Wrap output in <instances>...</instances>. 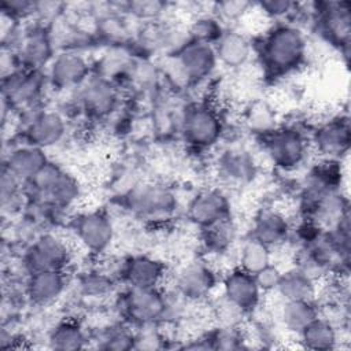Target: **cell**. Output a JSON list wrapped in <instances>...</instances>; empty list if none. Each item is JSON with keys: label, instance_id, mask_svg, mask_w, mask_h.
Listing matches in <instances>:
<instances>
[{"label": "cell", "instance_id": "cell-1", "mask_svg": "<svg viewBox=\"0 0 351 351\" xmlns=\"http://www.w3.org/2000/svg\"><path fill=\"white\" fill-rule=\"evenodd\" d=\"M262 64L273 75L296 70L306 58V37L291 23H278L263 37L261 45Z\"/></svg>", "mask_w": 351, "mask_h": 351}, {"label": "cell", "instance_id": "cell-2", "mask_svg": "<svg viewBox=\"0 0 351 351\" xmlns=\"http://www.w3.org/2000/svg\"><path fill=\"white\" fill-rule=\"evenodd\" d=\"M265 149L277 167L292 170L303 163L307 154V141L293 128L277 129L265 133Z\"/></svg>", "mask_w": 351, "mask_h": 351}, {"label": "cell", "instance_id": "cell-3", "mask_svg": "<svg viewBox=\"0 0 351 351\" xmlns=\"http://www.w3.org/2000/svg\"><path fill=\"white\" fill-rule=\"evenodd\" d=\"M122 311L141 325L154 324L167 310L166 298L158 288H132L122 298Z\"/></svg>", "mask_w": 351, "mask_h": 351}, {"label": "cell", "instance_id": "cell-4", "mask_svg": "<svg viewBox=\"0 0 351 351\" xmlns=\"http://www.w3.org/2000/svg\"><path fill=\"white\" fill-rule=\"evenodd\" d=\"M70 259L67 244L53 234L40 236L26 251L25 265L30 273L63 270Z\"/></svg>", "mask_w": 351, "mask_h": 351}, {"label": "cell", "instance_id": "cell-5", "mask_svg": "<svg viewBox=\"0 0 351 351\" xmlns=\"http://www.w3.org/2000/svg\"><path fill=\"white\" fill-rule=\"evenodd\" d=\"M182 130L185 140L196 147L214 144L222 130L217 112L207 106H193L185 112Z\"/></svg>", "mask_w": 351, "mask_h": 351}, {"label": "cell", "instance_id": "cell-6", "mask_svg": "<svg viewBox=\"0 0 351 351\" xmlns=\"http://www.w3.org/2000/svg\"><path fill=\"white\" fill-rule=\"evenodd\" d=\"M215 56L210 44L192 40L181 48L174 59L178 77L184 81L206 77L215 66Z\"/></svg>", "mask_w": 351, "mask_h": 351}, {"label": "cell", "instance_id": "cell-7", "mask_svg": "<svg viewBox=\"0 0 351 351\" xmlns=\"http://www.w3.org/2000/svg\"><path fill=\"white\" fill-rule=\"evenodd\" d=\"M261 293L262 291L255 276L241 267L229 271L223 278V296L244 313H250L256 308L261 300Z\"/></svg>", "mask_w": 351, "mask_h": 351}, {"label": "cell", "instance_id": "cell-8", "mask_svg": "<svg viewBox=\"0 0 351 351\" xmlns=\"http://www.w3.org/2000/svg\"><path fill=\"white\" fill-rule=\"evenodd\" d=\"M111 221L101 213H88L77 218L75 234L78 240L90 251L100 252L108 247L112 240Z\"/></svg>", "mask_w": 351, "mask_h": 351}, {"label": "cell", "instance_id": "cell-9", "mask_svg": "<svg viewBox=\"0 0 351 351\" xmlns=\"http://www.w3.org/2000/svg\"><path fill=\"white\" fill-rule=\"evenodd\" d=\"M215 274L210 266L202 262L185 265L176 276V288L186 299L204 298L214 288Z\"/></svg>", "mask_w": 351, "mask_h": 351}, {"label": "cell", "instance_id": "cell-10", "mask_svg": "<svg viewBox=\"0 0 351 351\" xmlns=\"http://www.w3.org/2000/svg\"><path fill=\"white\" fill-rule=\"evenodd\" d=\"M66 288V277L63 270H44L30 273L26 282V295L29 300L37 306H48L53 303Z\"/></svg>", "mask_w": 351, "mask_h": 351}, {"label": "cell", "instance_id": "cell-11", "mask_svg": "<svg viewBox=\"0 0 351 351\" xmlns=\"http://www.w3.org/2000/svg\"><path fill=\"white\" fill-rule=\"evenodd\" d=\"M121 276L132 288H158L165 277V267L152 258L133 256L123 263Z\"/></svg>", "mask_w": 351, "mask_h": 351}, {"label": "cell", "instance_id": "cell-12", "mask_svg": "<svg viewBox=\"0 0 351 351\" xmlns=\"http://www.w3.org/2000/svg\"><path fill=\"white\" fill-rule=\"evenodd\" d=\"M317 5L322 34L336 44H347L350 36V4L319 3Z\"/></svg>", "mask_w": 351, "mask_h": 351}, {"label": "cell", "instance_id": "cell-13", "mask_svg": "<svg viewBox=\"0 0 351 351\" xmlns=\"http://www.w3.org/2000/svg\"><path fill=\"white\" fill-rule=\"evenodd\" d=\"M189 217L202 228L229 218V202L219 191H204L189 206Z\"/></svg>", "mask_w": 351, "mask_h": 351}, {"label": "cell", "instance_id": "cell-14", "mask_svg": "<svg viewBox=\"0 0 351 351\" xmlns=\"http://www.w3.org/2000/svg\"><path fill=\"white\" fill-rule=\"evenodd\" d=\"M129 207L141 215L165 214L173 207V195L162 186L144 185L130 192Z\"/></svg>", "mask_w": 351, "mask_h": 351}, {"label": "cell", "instance_id": "cell-15", "mask_svg": "<svg viewBox=\"0 0 351 351\" xmlns=\"http://www.w3.org/2000/svg\"><path fill=\"white\" fill-rule=\"evenodd\" d=\"M289 233L291 226L287 217L277 210H266L255 219L254 239L263 243L269 248L285 243Z\"/></svg>", "mask_w": 351, "mask_h": 351}, {"label": "cell", "instance_id": "cell-16", "mask_svg": "<svg viewBox=\"0 0 351 351\" xmlns=\"http://www.w3.org/2000/svg\"><path fill=\"white\" fill-rule=\"evenodd\" d=\"M315 278L299 267L281 273L276 291L284 300H311L315 295Z\"/></svg>", "mask_w": 351, "mask_h": 351}, {"label": "cell", "instance_id": "cell-17", "mask_svg": "<svg viewBox=\"0 0 351 351\" xmlns=\"http://www.w3.org/2000/svg\"><path fill=\"white\" fill-rule=\"evenodd\" d=\"M350 134L348 125L340 121H332L322 125L314 137V144L318 151L328 159H335L339 154L348 148Z\"/></svg>", "mask_w": 351, "mask_h": 351}, {"label": "cell", "instance_id": "cell-18", "mask_svg": "<svg viewBox=\"0 0 351 351\" xmlns=\"http://www.w3.org/2000/svg\"><path fill=\"white\" fill-rule=\"evenodd\" d=\"M47 159L41 148L26 145L19 147L10 152L5 167L14 173L21 180H30L38 170H41L47 165Z\"/></svg>", "mask_w": 351, "mask_h": 351}, {"label": "cell", "instance_id": "cell-19", "mask_svg": "<svg viewBox=\"0 0 351 351\" xmlns=\"http://www.w3.org/2000/svg\"><path fill=\"white\" fill-rule=\"evenodd\" d=\"M64 125L59 115L52 112H45L34 118L26 130L27 145L33 147H47L55 144L63 134Z\"/></svg>", "mask_w": 351, "mask_h": 351}, {"label": "cell", "instance_id": "cell-20", "mask_svg": "<svg viewBox=\"0 0 351 351\" xmlns=\"http://www.w3.org/2000/svg\"><path fill=\"white\" fill-rule=\"evenodd\" d=\"M86 62L77 53L59 55L51 67V78L53 84L67 88L84 81L88 67Z\"/></svg>", "mask_w": 351, "mask_h": 351}, {"label": "cell", "instance_id": "cell-21", "mask_svg": "<svg viewBox=\"0 0 351 351\" xmlns=\"http://www.w3.org/2000/svg\"><path fill=\"white\" fill-rule=\"evenodd\" d=\"M217 44V56L229 67H239L250 58L251 45L248 40L239 33H223Z\"/></svg>", "mask_w": 351, "mask_h": 351}, {"label": "cell", "instance_id": "cell-22", "mask_svg": "<svg viewBox=\"0 0 351 351\" xmlns=\"http://www.w3.org/2000/svg\"><path fill=\"white\" fill-rule=\"evenodd\" d=\"M40 89V80L36 73H12L4 78V97L12 103H27Z\"/></svg>", "mask_w": 351, "mask_h": 351}, {"label": "cell", "instance_id": "cell-23", "mask_svg": "<svg viewBox=\"0 0 351 351\" xmlns=\"http://www.w3.org/2000/svg\"><path fill=\"white\" fill-rule=\"evenodd\" d=\"M315 318L317 311L311 300H284L281 319L288 330L299 335Z\"/></svg>", "mask_w": 351, "mask_h": 351}, {"label": "cell", "instance_id": "cell-24", "mask_svg": "<svg viewBox=\"0 0 351 351\" xmlns=\"http://www.w3.org/2000/svg\"><path fill=\"white\" fill-rule=\"evenodd\" d=\"M236 236V228L229 218H223L203 228V241L207 250L222 252L229 248Z\"/></svg>", "mask_w": 351, "mask_h": 351}, {"label": "cell", "instance_id": "cell-25", "mask_svg": "<svg viewBox=\"0 0 351 351\" xmlns=\"http://www.w3.org/2000/svg\"><path fill=\"white\" fill-rule=\"evenodd\" d=\"M267 265H270V248L254 237L244 241L240 250V267L255 274Z\"/></svg>", "mask_w": 351, "mask_h": 351}, {"label": "cell", "instance_id": "cell-26", "mask_svg": "<svg viewBox=\"0 0 351 351\" xmlns=\"http://www.w3.org/2000/svg\"><path fill=\"white\" fill-rule=\"evenodd\" d=\"M114 101L115 96L111 86H108L103 81L89 84L84 93L85 107L95 114L107 112L110 108H112Z\"/></svg>", "mask_w": 351, "mask_h": 351}, {"label": "cell", "instance_id": "cell-27", "mask_svg": "<svg viewBox=\"0 0 351 351\" xmlns=\"http://www.w3.org/2000/svg\"><path fill=\"white\" fill-rule=\"evenodd\" d=\"M299 335L306 347L310 348H326L335 340V330L330 324L318 318L313 319Z\"/></svg>", "mask_w": 351, "mask_h": 351}, {"label": "cell", "instance_id": "cell-28", "mask_svg": "<svg viewBox=\"0 0 351 351\" xmlns=\"http://www.w3.org/2000/svg\"><path fill=\"white\" fill-rule=\"evenodd\" d=\"M22 55L25 56V60L32 64V67H36V64L45 62L49 55L48 38L41 32H32L25 41Z\"/></svg>", "mask_w": 351, "mask_h": 351}, {"label": "cell", "instance_id": "cell-29", "mask_svg": "<svg viewBox=\"0 0 351 351\" xmlns=\"http://www.w3.org/2000/svg\"><path fill=\"white\" fill-rule=\"evenodd\" d=\"M191 34L195 41L210 44L222 37V25L221 21L215 16H200L192 25Z\"/></svg>", "mask_w": 351, "mask_h": 351}, {"label": "cell", "instance_id": "cell-30", "mask_svg": "<svg viewBox=\"0 0 351 351\" xmlns=\"http://www.w3.org/2000/svg\"><path fill=\"white\" fill-rule=\"evenodd\" d=\"M82 340L84 335L80 326L71 321L59 324L51 335V341L56 348H77L81 347Z\"/></svg>", "mask_w": 351, "mask_h": 351}, {"label": "cell", "instance_id": "cell-31", "mask_svg": "<svg viewBox=\"0 0 351 351\" xmlns=\"http://www.w3.org/2000/svg\"><path fill=\"white\" fill-rule=\"evenodd\" d=\"M221 173L226 180L240 182L245 180L248 174H251V163L244 155H232L222 160Z\"/></svg>", "mask_w": 351, "mask_h": 351}, {"label": "cell", "instance_id": "cell-32", "mask_svg": "<svg viewBox=\"0 0 351 351\" xmlns=\"http://www.w3.org/2000/svg\"><path fill=\"white\" fill-rule=\"evenodd\" d=\"M248 121L251 123V126L256 130H259V133H267L271 129L273 126V115L270 112V110L263 104H259V106H255L251 112H250V117H248Z\"/></svg>", "mask_w": 351, "mask_h": 351}, {"label": "cell", "instance_id": "cell-33", "mask_svg": "<svg viewBox=\"0 0 351 351\" xmlns=\"http://www.w3.org/2000/svg\"><path fill=\"white\" fill-rule=\"evenodd\" d=\"M254 276H255V280H256L261 291L269 292V291H276L277 284L281 277V271L270 263L266 267H263L262 270H259L258 273H255Z\"/></svg>", "mask_w": 351, "mask_h": 351}, {"label": "cell", "instance_id": "cell-34", "mask_svg": "<svg viewBox=\"0 0 351 351\" xmlns=\"http://www.w3.org/2000/svg\"><path fill=\"white\" fill-rule=\"evenodd\" d=\"M250 3L243 1H223L217 4V10L219 11V18L236 19L243 15L250 8Z\"/></svg>", "mask_w": 351, "mask_h": 351}, {"label": "cell", "instance_id": "cell-35", "mask_svg": "<svg viewBox=\"0 0 351 351\" xmlns=\"http://www.w3.org/2000/svg\"><path fill=\"white\" fill-rule=\"evenodd\" d=\"M259 7L269 16L281 18V16L289 14L296 5L293 3L284 1V0H278V1H273L271 0V1H262V3H259Z\"/></svg>", "mask_w": 351, "mask_h": 351}]
</instances>
